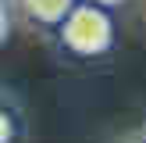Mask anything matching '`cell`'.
<instances>
[{
  "label": "cell",
  "mask_w": 146,
  "mask_h": 143,
  "mask_svg": "<svg viewBox=\"0 0 146 143\" xmlns=\"http://www.w3.org/2000/svg\"><path fill=\"white\" fill-rule=\"evenodd\" d=\"M61 36V47L71 57H100L114 47V18L107 7L89 4V0H78L68 11V18L57 25Z\"/></svg>",
  "instance_id": "6da1fadb"
},
{
  "label": "cell",
  "mask_w": 146,
  "mask_h": 143,
  "mask_svg": "<svg viewBox=\"0 0 146 143\" xmlns=\"http://www.w3.org/2000/svg\"><path fill=\"white\" fill-rule=\"evenodd\" d=\"M75 4L78 0H18L21 14L29 21H36V25H43V29H57Z\"/></svg>",
  "instance_id": "7a4b0ae2"
},
{
  "label": "cell",
  "mask_w": 146,
  "mask_h": 143,
  "mask_svg": "<svg viewBox=\"0 0 146 143\" xmlns=\"http://www.w3.org/2000/svg\"><path fill=\"white\" fill-rule=\"evenodd\" d=\"M21 132V118L7 100H0V143H14Z\"/></svg>",
  "instance_id": "3957f363"
},
{
  "label": "cell",
  "mask_w": 146,
  "mask_h": 143,
  "mask_svg": "<svg viewBox=\"0 0 146 143\" xmlns=\"http://www.w3.org/2000/svg\"><path fill=\"white\" fill-rule=\"evenodd\" d=\"M11 36V0H0V47Z\"/></svg>",
  "instance_id": "277c9868"
},
{
  "label": "cell",
  "mask_w": 146,
  "mask_h": 143,
  "mask_svg": "<svg viewBox=\"0 0 146 143\" xmlns=\"http://www.w3.org/2000/svg\"><path fill=\"white\" fill-rule=\"evenodd\" d=\"M89 4H100V7H107V11H111V7H121L125 0H89Z\"/></svg>",
  "instance_id": "5b68a950"
},
{
  "label": "cell",
  "mask_w": 146,
  "mask_h": 143,
  "mask_svg": "<svg viewBox=\"0 0 146 143\" xmlns=\"http://www.w3.org/2000/svg\"><path fill=\"white\" fill-rule=\"evenodd\" d=\"M143 143H146V140H143Z\"/></svg>",
  "instance_id": "8992f818"
}]
</instances>
